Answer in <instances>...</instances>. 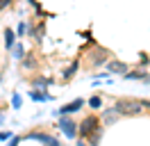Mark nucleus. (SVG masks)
I'll list each match as a JSON object with an SVG mask.
<instances>
[{"label": "nucleus", "mask_w": 150, "mask_h": 146, "mask_svg": "<svg viewBox=\"0 0 150 146\" xmlns=\"http://www.w3.org/2000/svg\"><path fill=\"white\" fill-rule=\"evenodd\" d=\"M121 117H141L146 110H143V105H141V100L137 98H116L112 105Z\"/></svg>", "instance_id": "1"}, {"label": "nucleus", "mask_w": 150, "mask_h": 146, "mask_svg": "<svg viewBox=\"0 0 150 146\" xmlns=\"http://www.w3.org/2000/svg\"><path fill=\"white\" fill-rule=\"evenodd\" d=\"M112 50L109 48H105V46H100V44H91V48H89V55H84L86 57V69H98V66H103L109 57H112Z\"/></svg>", "instance_id": "2"}, {"label": "nucleus", "mask_w": 150, "mask_h": 146, "mask_svg": "<svg viewBox=\"0 0 150 146\" xmlns=\"http://www.w3.org/2000/svg\"><path fill=\"white\" fill-rule=\"evenodd\" d=\"M57 128H62V132H64L66 137H71V139H75V137H77V121H75V119H71V114H68V117H59Z\"/></svg>", "instance_id": "3"}, {"label": "nucleus", "mask_w": 150, "mask_h": 146, "mask_svg": "<svg viewBox=\"0 0 150 146\" xmlns=\"http://www.w3.org/2000/svg\"><path fill=\"white\" fill-rule=\"evenodd\" d=\"M84 105H86L84 98H75V100H71V103L62 105L59 110H55V117H68V114H75L77 110H82Z\"/></svg>", "instance_id": "4"}, {"label": "nucleus", "mask_w": 150, "mask_h": 146, "mask_svg": "<svg viewBox=\"0 0 150 146\" xmlns=\"http://www.w3.org/2000/svg\"><path fill=\"white\" fill-rule=\"evenodd\" d=\"M105 66H107V75H109V73H121V75H125V73L130 71V64L118 59V57H114V55L105 62Z\"/></svg>", "instance_id": "5"}, {"label": "nucleus", "mask_w": 150, "mask_h": 146, "mask_svg": "<svg viewBox=\"0 0 150 146\" xmlns=\"http://www.w3.org/2000/svg\"><path fill=\"white\" fill-rule=\"evenodd\" d=\"M21 69H25V71H34V69H39V55L28 53L23 59H21Z\"/></svg>", "instance_id": "6"}, {"label": "nucleus", "mask_w": 150, "mask_h": 146, "mask_svg": "<svg viewBox=\"0 0 150 146\" xmlns=\"http://www.w3.org/2000/svg\"><path fill=\"white\" fill-rule=\"evenodd\" d=\"M123 78H125V80H143V82H150V73L146 71V69H134V71L130 69Z\"/></svg>", "instance_id": "7"}, {"label": "nucleus", "mask_w": 150, "mask_h": 146, "mask_svg": "<svg viewBox=\"0 0 150 146\" xmlns=\"http://www.w3.org/2000/svg\"><path fill=\"white\" fill-rule=\"evenodd\" d=\"M118 119H121V114H118V112H116L114 107H109V110H105V112H103V117H100V123L107 128L109 123H116Z\"/></svg>", "instance_id": "8"}, {"label": "nucleus", "mask_w": 150, "mask_h": 146, "mask_svg": "<svg viewBox=\"0 0 150 146\" xmlns=\"http://www.w3.org/2000/svg\"><path fill=\"white\" fill-rule=\"evenodd\" d=\"M77 69H80V59H75V62H71L68 66L64 69V73H62V82H68L75 78V73H77Z\"/></svg>", "instance_id": "9"}, {"label": "nucleus", "mask_w": 150, "mask_h": 146, "mask_svg": "<svg viewBox=\"0 0 150 146\" xmlns=\"http://www.w3.org/2000/svg\"><path fill=\"white\" fill-rule=\"evenodd\" d=\"M30 84L32 87H39V89H46L48 84H52V78H46V75H34V78H30Z\"/></svg>", "instance_id": "10"}, {"label": "nucleus", "mask_w": 150, "mask_h": 146, "mask_svg": "<svg viewBox=\"0 0 150 146\" xmlns=\"http://www.w3.org/2000/svg\"><path fill=\"white\" fill-rule=\"evenodd\" d=\"M14 44H16V32H14L11 27H5V48L9 50Z\"/></svg>", "instance_id": "11"}, {"label": "nucleus", "mask_w": 150, "mask_h": 146, "mask_svg": "<svg viewBox=\"0 0 150 146\" xmlns=\"http://www.w3.org/2000/svg\"><path fill=\"white\" fill-rule=\"evenodd\" d=\"M9 50H11V53H14V57H16L18 62H21V59H23V57H25V55H28V53H25V48H23V44H14V46H11V48H9Z\"/></svg>", "instance_id": "12"}, {"label": "nucleus", "mask_w": 150, "mask_h": 146, "mask_svg": "<svg viewBox=\"0 0 150 146\" xmlns=\"http://www.w3.org/2000/svg\"><path fill=\"white\" fill-rule=\"evenodd\" d=\"M30 98L32 100H50L52 98V96H50V94H43V89H34V91H30Z\"/></svg>", "instance_id": "13"}, {"label": "nucleus", "mask_w": 150, "mask_h": 146, "mask_svg": "<svg viewBox=\"0 0 150 146\" xmlns=\"http://www.w3.org/2000/svg\"><path fill=\"white\" fill-rule=\"evenodd\" d=\"M86 105H89L91 110H100V107H103V98L96 94V96H91V98L86 100Z\"/></svg>", "instance_id": "14"}, {"label": "nucleus", "mask_w": 150, "mask_h": 146, "mask_svg": "<svg viewBox=\"0 0 150 146\" xmlns=\"http://www.w3.org/2000/svg\"><path fill=\"white\" fill-rule=\"evenodd\" d=\"M14 32H16V36H21V39H23V36H25V32H28V23H25V21H21L18 27H16Z\"/></svg>", "instance_id": "15"}, {"label": "nucleus", "mask_w": 150, "mask_h": 146, "mask_svg": "<svg viewBox=\"0 0 150 146\" xmlns=\"http://www.w3.org/2000/svg\"><path fill=\"white\" fill-rule=\"evenodd\" d=\"M11 137L14 135H11L9 130H0V142H7V139H11Z\"/></svg>", "instance_id": "16"}, {"label": "nucleus", "mask_w": 150, "mask_h": 146, "mask_svg": "<svg viewBox=\"0 0 150 146\" xmlns=\"http://www.w3.org/2000/svg\"><path fill=\"white\" fill-rule=\"evenodd\" d=\"M14 5V0H0V9H9Z\"/></svg>", "instance_id": "17"}, {"label": "nucleus", "mask_w": 150, "mask_h": 146, "mask_svg": "<svg viewBox=\"0 0 150 146\" xmlns=\"http://www.w3.org/2000/svg\"><path fill=\"white\" fill-rule=\"evenodd\" d=\"M43 146H66V144H62V142H59V139H52V142H48V144H43Z\"/></svg>", "instance_id": "18"}, {"label": "nucleus", "mask_w": 150, "mask_h": 146, "mask_svg": "<svg viewBox=\"0 0 150 146\" xmlns=\"http://www.w3.org/2000/svg\"><path fill=\"white\" fill-rule=\"evenodd\" d=\"M11 105H14V107H21V96H18V94L11 98Z\"/></svg>", "instance_id": "19"}, {"label": "nucleus", "mask_w": 150, "mask_h": 146, "mask_svg": "<svg viewBox=\"0 0 150 146\" xmlns=\"http://www.w3.org/2000/svg\"><path fill=\"white\" fill-rule=\"evenodd\" d=\"M21 142V137H11V142H9V146H16Z\"/></svg>", "instance_id": "20"}, {"label": "nucleus", "mask_w": 150, "mask_h": 146, "mask_svg": "<svg viewBox=\"0 0 150 146\" xmlns=\"http://www.w3.org/2000/svg\"><path fill=\"white\" fill-rule=\"evenodd\" d=\"M77 146H89V144H86V139H82V137H77Z\"/></svg>", "instance_id": "21"}, {"label": "nucleus", "mask_w": 150, "mask_h": 146, "mask_svg": "<svg viewBox=\"0 0 150 146\" xmlns=\"http://www.w3.org/2000/svg\"><path fill=\"white\" fill-rule=\"evenodd\" d=\"M0 82H2V71H0Z\"/></svg>", "instance_id": "22"}]
</instances>
